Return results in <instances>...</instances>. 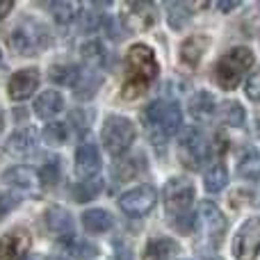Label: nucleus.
Returning <instances> with one entry per match:
<instances>
[{"mask_svg": "<svg viewBox=\"0 0 260 260\" xmlns=\"http://www.w3.org/2000/svg\"><path fill=\"white\" fill-rule=\"evenodd\" d=\"M82 226L89 233H105V231H110L114 226V217L108 210L94 208V210L82 212Z\"/></svg>", "mask_w": 260, "mask_h": 260, "instance_id": "19", "label": "nucleus"}, {"mask_svg": "<svg viewBox=\"0 0 260 260\" xmlns=\"http://www.w3.org/2000/svg\"><path fill=\"white\" fill-rule=\"evenodd\" d=\"M62 108H64L62 94H59V91H53V89L41 91V94L37 96V101H35V114L37 117H41V119L55 117V114L62 112Z\"/></svg>", "mask_w": 260, "mask_h": 260, "instance_id": "15", "label": "nucleus"}, {"mask_svg": "<svg viewBox=\"0 0 260 260\" xmlns=\"http://www.w3.org/2000/svg\"><path fill=\"white\" fill-rule=\"evenodd\" d=\"M174 226H178L180 231H189L194 226V219H192V215L189 212H185V215H176V219L171 221Z\"/></svg>", "mask_w": 260, "mask_h": 260, "instance_id": "38", "label": "nucleus"}, {"mask_svg": "<svg viewBox=\"0 0 260 260\" xmlns=\"http://www.w3.org/2000/svg\"><path fill=\"white\" fill-rule=\"evenodd\" d=\"M3 180L7 185H12V187L30 189V187H35L37 176H35V171L27 169V167H12V169H7L3 174Z\"/></svg>", "mask_w": 260, "mask_h": 260, "instance_id": "23", "label": "nucleus"}, {"mask_svg": "<svg viewBox=\"0 0 260 260\" xmlns=\"http://www.w3.org/2000/svg\"><path fill=\"white\" fill-rule=\"evenodd\" d=\"M30 233L25 229H14L0 238V260H25L30 251Z\"/></svg>", "mask_w": 260, "mask_h": 260, "instance_id": "9", "label": "nucleus"}, {"mask_svg": "<svg viewBox=\"0 0 260 260\" xmlns=\"http://www.w3.org/2000/svg\"><path fill=\"white\" fill-rule=\"evenodd\" d=\"M157 201V192L151 187V185H139V187H133L128 192H123L119 197V206H121L123 212L135 217L146 215L148 210H153Z\"/></svg>", "mask_w": 260, "mask_h": 260, "instance_id": "7", "label": "nucleus"}, {"mask_svg": "<svg viewBox=\"0 0 260 260\" xmlns=\"http://www.w3.org/2000/svg\"><path fill=\"white\" fill-rule=\"evenodd\" d=\"M67 139H69V126L67 123L53 121L44 128V142L48 144V146H62Z\"/></svg>", "mask_w": 260, "mask_h": 260, "instance_id": "32", "label": "nucleus"}, {"mask_svg": "<svg viewBox=\"0 0 260 260\" xmlns=\"http://www.w3.org/2000/svg\"><path fill=\"white\" fill-rule=\"evenodd\" d=\"M39 87V71L37 69H21L7 82V94L12 101H25Z\"/></svg>", "mask_w": 260, "mask_h": 260, "instance_id": "10", "label": "nucleus"}, {"mask_svg": "<svg viewBox=\"0 0 260 260\" xmlns=\"http://www.w3.org/2000/svg\"><path fill=\"white\" fill-rule=\"evenodd\" d=\"M3 126H5V121H3V114H0V130H3Z\"/></svg>", "mask_w": 260, "mask_h": 260, "instance_id": "43", "label": "nucleus"}, {"mask_svg": "<svg viewBox=\"0 0 260 260\" xmlns=\"http://www.w3.org/2000/svg\"><path fill=\"white\" fill-rule=\"evenodd\" d=\"M80 53H82L85 64L89 69H94V71H99V67L105 62V48H103V44H101V41H96V39L87 41V44L82 46Z\"/></svg>", "mask_w": 260, "mask_h": 260, "instance_id": "27", "label": "nucleus"}, {"mask_svg": "<svg viewBox=\"0 0 260 260\" xmlns=\"http://www.w3.org/2000/svg\"><path fill=\"white\" fill-rule=\"evenodd\" d=\"M144 169H146V157H144L142 153H135V155L123 157L119 165H114L112 176H114V180H119V183H126V180L137 178Z\"/></svg>", "mask_w": 260, "mask_h": 260, "instance_id": "14", "label": "nucleus"}, {"mask_svg": "<svg viewBox=\"0 0 260 260\" xmlns=\"http://www.w3.org/2000/svg\"><path fill=\"white\" fill-rule=\"evenodd\" d=\"M101 87V73L89 69V71L80 73L76 82V96L78 99H91L96 94V89Z\"/></svg>", "mask_w": 260, "mask_h": 260, "instance_id": "24", "label": "nucleus"}, {"mask_svg": "<svg viewBox=\"0 0 260 260\" xmlns=\"http://www.w3.org/2000/svg\"><path fill=\"white\" fill-rule=\"evenodd\" d=\"M253 64H256V57H253L251 48H247V46H235V48H231L215 67V78H217V82H219V87L233 91L235 87L242 82V78L247 76Z\"/></svg>", "mask_w": 260, "mask_h": 260, "instance_id": "2", "label": "nucleus"}, {"mask_svg": "<svg viewBox=\"0 0 260 260\" xmlns=\"http://www.w3.org/2000/svg\"><path fill=\"white\" fill-rule=\"evenodd\" d=\"M208 157V142L199 128H189L180 135V160L189 169H199Z\"/></svg>", "mask_w": 260, "mask_h": 260, "instance_id": "6", "label": "nucleus"}, {"mask_svg": "<svg viewBox=\"0 0 260 260\" xmlns=\"http://www.w3.org/2000/svg\"><path fill=\"white\" fill-rule=\"evenodd\" d=\"M244 89H247L249 101H253V103H260V69H258L256 73H251V76H249Z\"/></svg>", "mask_w": 260, "mask_h": 260, "instance_id": "36", "label": "nucleus"}, {"mask_svg": "<svg viewBox=\"0 0 260 260\" xmlns=\"http://www.w3.org/2000/svg\"><path fill=\"white\" fill-rule=\"evenodd\" d=\"M121 21L128 30H135V32H142V30H148V27L155 25L157 21V12L151 3H126L121 9Z\"/></svg>", "mask_w": 260, "mask_h": 260, "instance_id": "8", "label": "nucleus"}, {"mask_svg": "<svg viewBox=\"0 0 260 260\" xmlns=\"http://www.w3.org/2000/svg\"><path fill=\"white\" fill-rule=\"evenodd\" d=\"M99 189H101V180L99 178L82 180V183L76 187V199H78V201H87V199H91L96 192H99Z\"/></svg>", "mask_w": 260, "mask_h": 260, "instance_id": "34", "label": "nucleus"}, {"mask_svg": "<svg viewBox=\"0 0 260 260\" xmlns=\"http://www.w3.org/2000/svg\"><path fill=\"white\" fill-rule=\"evenodd\" d=\"M203 183H206V192H210V194L221 192V189L226 187V183H229V171H226V167L212 165L210 169L206 171V176H203Z\"/></svg>", "mask_w": 260, "mask_h": 260, "instance_id": "26", "label": "nucleus"}, {"mask_svg": "<svg viewBox=\"0 0 260 260\" xmlns=\"http://www.w3.org/2000/svg\"><path fill=\"white\" fill-rule=\"evenodd\" d=\"M37 146V133L35 128H21L7 139V151L14 155H27L30 151H35Z\"/></svg>", "mask_w": 260, "mask_h": 260, "instance_id": "17", "label": "nucleus"}, {"mask_svg": "<svg viewBox=\"0 0 260 260\" xmlns=\"http://www.w3.org/2000/svg\"><path fill=\"white\" fill-rule=\"evenodd\" d=\"M240 3H219V7L224 9V12H231V9H235Z\"/></svg>", "mask_w": 260, "mask_h": 260, "instance_id": "41", "label": "nucleus"}, {"mask_svg": "<svg viewBox=\"0 0 260 260\" xmlns=\"http://www.w3.org/2000/svg\"><path fill=\"white\" fill-rule=\"evenodd\" d=\"M135 137H137L135 123L128 117H117V114L105 119L103 130H101V139H103L105 151L112 153V155H123L133 146Z\"/></svg>", "mask_w": 260, "mask_h": 260, "instance_id": "3", "label": "nucleus"}, {"mask_svg": "<svg viewBox=\"0 0 260 260\" xmlns=\"http://www.w3.org/2000/svg\"><path fill=\"white\" fill-rule=\"evenodd\" d=\"M212 260H221V258H212Z\"/></svg>", "mask_w": 260, "mask_h": 260, "instance_id": "46", "label": "nucleus"}, {"mask_svg": "<svg viewBox=\"0 0 260 260\" xmlns=\"http://www.w3.org/2000/svg\"><path fill=\"white\" fill-rule=\"evenodd\" d=\"M201 217H203V221H206V229H208V233L210 235H221L224 233V229H226V219H224V215H221V210L217 208V203H212V201H203L201 203Z\"/></svg>", "mask_w": 260, "mask_h": 260, "instance_id": "21", "label": "nucleus"}, {"mask_svg": "<svg viewBox=\"0 0 260 260\" xmlns=\"http://www.w3.org/2000/svg\"><path fill=\"white\" fill-rule=\"evenodd\" d=\"M48 76H50V80L57 82V85H76L80 71H78V67H73V64H55V67H50Z\"/></svg>", "mask_w": 260, "mask_h": 260, "instance_id": "30", "label": "nucleus"}, {"mask_svg": "<svg viewBox=\"0 0 260 260\" xmlns=\"http://www.w3.org/2000/svg\"><path fill=\"white\" fill-rule=\"evenodd\" d=\"M240 174H242V178H249V180L260 178V155H258V151L249 148V151L242 153V157H240Z\"/></svg>", "mask_w": 260, "mask_h": 260, "instance_id": "28", "label": "nucleus"}, {"mask_svg": "<svg viewBox=\"0 0 260 260\" xmlns=\"http://www.w3.org/2000/svg\"><path fill=\"white\" fill-rule=\"evenodd\" d=\"M44 219H46V226H48L50 233L59 235V238H67V235H71L73 219H71V215H69L64 208H59V206L48 208Z\"/></svg>", "mask_w": 260, "mask_h": 260, "instance_id": "16", "label": "nucleus"}, {"mask_svg": "<svg viewBox=\"0 0 260 260\" xmlns=\"http://www.w3.org/2000/svg\"><path fill=\"white\" fill-rule=\"evenodd\" d=\"M187 108H189V114H192L194 121L208 123V121H212V117H215V112H217V101L212 99L210 91L199 89L189 96Z\"/></svg>", "mask_w": 260, "mask_h": 260, "instance_id": "12", "label": "nucleus"}, {"mask_svg": "<svg viewBox=\"0 0 260 260\" xmlns=\"http://www.w3.org/2000/svg\"><path fill=\"white\" fill-rule=\"evenodd\" d=\"M16 206H18V197H14L9 192H0V217L9 215Z\"/></svg>", "mask_w": 260, "mask_h": 260, "instance_id": "37", "label": "nucleus"}, {"mask_svg": "<svg viewBox=\"0 0 260 260\" xmlns=\"http://www.w3.org/2000/svg\"><path fill=\"white\" fill-rule=\"evenodd\" d=\"M12 7H14L12 0H0V21H3V18L12 12Z\"/></svg>", "mask_w": 260, "mask_h": 260, "instance_id": "39", "label": "nucleus"}, {"mask_svg": "<svg viewBox=\"0 0 260 260\" xmlns=\"http://www.w3.org/2000/svg\"><path fill=\"white\" fill-rule=\"evenodd\" d=\"M160 67L153 55V50L146 44H133L126 55V78L121 87V99L135 101L148 91V87L155 82Z\"/></svg>", "mask_w": 260, "mask_h": 260, "instance_id": "1", "label": "nucleus"}, {"mask_svg": "<svg viewBox=\"0 0 260 260\" xmlns=\"http://www.w3.org/2000/svg\"><path fill=\"white\" fill-rule=\"evenodd\" d=\"M48 260H64V258H62V256H50Z\"/></svg>", "mask_w": 260, "mask_h": 260, "instance_id": "42", "label": "nucleus"}, {"mask_svg": "<svg viewBox=\"0 0 260 260\" xmlns=\"http://www.w3.org/2000/svg\"><path fill=\"white\" fill-rule=\"evenodd\" d=\"M167 14H169V25L180 30L187 25V21L192 18V7L185 3H169L167 5Z\"/></svg>", "mask_w": 260, "mask_h": 260, "instance_id": "29", "label": "nucleus"}, {"mask_svg": "<svg viewBox=\"0 0 260 260\" xmlns=\"http://www.w3.org/2000/svg\"><path fill=\"white\" fill-rule=\"evenodd\" d=\"M50 12H53V18L59 23V25H69L78 18L80 14V5L71 3V0H59V3L50 5Z\"/></svg>", "mask_w": 260, "mask_h": 260, "instance_id": "25", "label": "nucleus"}, {"mask_svg": "<svg viewBox=\"0 0 260 260\" xmlns=\"http://www.w3.org/2000/svg\"><path fill=\"white\" fill-rule=\"evenodd\" d=\"M0 59H3V50H0Z\"/></svg>", "mask_w": 260, "mask_h": 260, "instance_id": "45", "label": "nucleus"}, {"mask_svg": "<svg viewBox=\"0 0 260 260\" xmlns=\"http://www.w3.org/2000/svg\"><path fill=\"white\" fill-rule=\"evenodd\" d=\"M160 128L165 137H171V135H176L183 128V112H180L178 103H165L160 117Z\"/></svg>", "mask_w": 260, "mask_h": 260, "instance_id": "22", "label": "nucleus"}, {"mask_svg": "<svg viewBox=\"0 0 260 260\" xmlns=\"http://www.w3.org/2000/svg\"><path fill=\"white\" fill-rule=\"evenodd\" d=\"M233 251L238 260H256L260 253V217L247 219L235 233Z\"/></svg>", "mask_w": 260, "mask_h": 260, "instance_id": "5", "label": "nucleus"}, {"mask_svg": "<svg viewBox=\"0 0 260 260\" xmlns=\"http://www.w3.org/2000/svg\"><path fill=\"white\" fill-rule=\"evenodd\" d=\"M27 260H37V258H35V256H30V258H27Z\"/></svg>", "mask_w": 260, "mask_h": 260, "instance_id": "44", "label": "nucleus"}, {"mask_svg": "<svg viewBox=\"0 0 260 260\" xmlns=\"http://www.w3.org/2000/svg\"><path fill=\"white\" fill-rule=\"evenodd\" d=\"M178 253V244L171 238H153L146 247V253H144V260H171Z\"/></svg>", "mask_w": 260, "mask_h": 260, "instance_id": "18", "label": "nucleus"}, {"mask_svg": "<svg viewBox=\"0 0 260 260\" xmlns=\"http://www.w3.org/2000/svg\"><path fill=\"white\" fill-rule=\"evenodd\" d=\"M206 48H208L206 35H197V37L185 39L183 46H180V59H183V64L189 69H197L199 62H201V57H203V53H206Z\"/></svg>", "mask_w": 260, "mask_h": 260, "instance_id": "13", "label": "nucleus"}, {"mask_svg": "<svg viewBox=\"0 0 260 260\" xmlns=\"http://www.w3.org/2000/svg\"><path fill=\"white\" fill-rule=\"evenodd\" d=\"M39 178L44 185H55L59 180V160L57 157H48L39 169Z\"/></svg>", "mask_w": 260, "mask_h": 260, "instance_id": "33", "label": "nucleus"}, {"mask_svg": "<svg viewBox=\"0 0 260 260\" xmlns=\"http://www.w3.org/2000/svg\"><path fill=\"white\" fill-rule=\"evenodd\" d=\"M96 253H99V249H96L91 242L71 244V256H73V260H94Z\"/></svg>", "mask_w": 260, "mask_h": 260, "instance_id": "35", "label": "nucleus"}, {"mask_svg": "<svg viewBox=\"0 0 260 260\" xmlns=\"http://www.w3.org/2000/svg\"><path fill=\"white\" fill-rule=\"evenodd\" d=\"M194 197H197V189H194L192 180L183 178V176H176L165 185V203L169 212H176V215L189 212Z\"/></svg>", "mask_w": 260, "mask_h": 260, "instance_id": "4", "label": "nucleus"}, {"mask_svg": "<svg viewBox=\"0 0 260 260\" xmlns=\"http://www.w3.org/2000/svg\"><path fill=\"white\" fill-rule=\"evenodd\" d=\"M101 169V153L94 144H80L76 151V171L80 174V178L89 180L96 178Z\"/></svg>", "mask_w": 260, "mask_h": 260, "instance_id": "11", "label": "nucleus"}, {"mask_svg": "<svg viewBox=\"0 0 260 260\" xmlns=\"http://www.w3.org/2000/svg\"><path fill=\"white\" fill-rule=\"evenodd\" d=\"M221 121L231 128H238L244 123V108L238 103V101H226L221 103Z\"/></svg>", "mask_w": 260, "mask_h": 260, "instance_id": "31", "label": "nucleus"}, {"mask_svg": "<svg viewBox=\"0 0 260 260\" xmlns=\"http://www.w3.org/2000/svg\"><path fill=\"white\" fill-rule=\"evenodd\" d=\"M112 260H133V256H130L128 249H121V251L114 253V258H112Z\"/></svg>", "mask_w": 260, "mask_h": 260, "instance_id": "40", "label": "nucleus"}, {"mask_svg": "<svg viewBox=\"0 0 260 260\" xmlns=\"http://www.w3.org/2000/svg\"><path fill=\"white\" fill-rule=\"evenodd\" d=\"M39 46H44V44H41L32 32L23 30V27H18V30H14L12 35H9V48L18 55H30V53H35Z\"/></svg>", "mask_w": 260, "mask_h": 260, "instance_id": "20", "label": "nucleus"}]
</instances>
